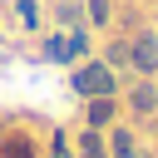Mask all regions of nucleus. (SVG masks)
I'll list each match as a JSON object with an SVG mask.
<instances>
[{
	"instance_id": "f257e3e1",
	"label": "nucleus",
	"mask_w": 158,
	"mask_h": 158,
	"mask_svg": "<svg viewBox=\"0 0 158 158\" xmlns=\"http://www.w3.org/2000/svg\"><path fill=\"white\" fill-rule=\"evenodd\" d=\"M74 84H79V94H109V89H114V74H109L104 64H89V69H79Z\"/></svg>"
},
{
	"instance_id": "f03ea898",
	"label": "nucleus",
	"mask_w": 158,
	"mask_h": 158,
	"mask_svg": "<svg viewBox=\"0 0 158 158\" xmlns=\"http://www.w3.org/2000/svg\"><path fill=\"white\" fill-rule=\"evenodd\" d=\"M133 64H138V69H153V64H158V44H153L148 35L133 44Z\"/></svg>"
},
{
	"instance_id": "7ed1b4c3",
	"label": "nucleus",
	"mask_w": 158,
	"mask_h": 158,
	"mask_svg": "<svg viewBox=\"0 0 158 158\" xmlns=\"http://www.w3.org/2000/svg\"><path fill=\"white\" fill-rule=\"evenodd\" d=\"M109 118H114V104H109V94H99V99L89 104V123L99 128V123H109Z\"/></svg>"
},
{
	"instance_id": "20e7f679",
	"label": "nucleus",
	"mask_w": 158,
	"mask_h": 158,
	"mask_svg": "<svg viewBox=\"0 0 158 158\" xmlns=\"http://www.w3.org/2000/svg\"><path fill=\"white\" fill-rule=\"evenodd\" d=\"M114 153H118V158H133V138L118 133V138H114Z\"/></svg>"
},
{
	"instance_id": "39448f33",
	"label": "nucleus",
	"mask_w": 158,
	"mask_h": 158,
	"mask_svg": "<svg viewBox=\"0 0 158 158\" xmlns=\"http://www.w3.org/2000/svg\"><path fill=\"white\" fill-rule=\"evenodd\" d=\"M84 158H104V143H99V133H89V138H84Z\"/></svg>"
},
{
	"instance_id": "423d86ee",
	"label": "nucleus",
	"mask_w": 158,
	"mask_h": 158,
	"mask_svg": "<svg viewBox=\"0 0 158 158\" xmlns=\"http://www.w3.org/2000/svg\"><path fill=\"white\" fill-rule=\"evenodd\" d=\"M133 104H138V109H153V89H148V84H143V89H133Z\"/></svg>"
},
{
	"instance_id": "0eeeda50",
	"label": "nucleus",
	"mask_w": 158,
	"mask_h": 158,
	"mask_svg": "<svg viewBox=\"0 0 158 158\" xmlns=\"http://www.w3.org/2000/svg\"><path fill=\"white\" fill-rule=\"evenodd\" d=\"M5 158H30V143H25V138H20V143H10V148H5Z\"/></svg>"
}]
</instances>
